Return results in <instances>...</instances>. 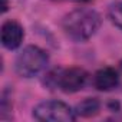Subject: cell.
<instances>
[{"label": "cell", "instance_id": "cell-1", "mask_svg": "<svg viewBox=\"0 0 122 122\" xmlns=\"http://www.w3.org/2000/svg\"><path fill=\"white\" fill-rule=\"evenodd\" d=\"M101 15L93 9H76L68 13L62 20V27L65 33L76 40L83 42L91 39L101 27Z\"/></svg>", "mask_w": 122, "mask_h": 122}, {"label": "cell", "instance_id": "cell-7", "mask_svg": "<svg viewBox=\"0 0 122 122\" xmlns=\"http://www.w3.org/2000/svg\"><path fill=\"white\" fill-rule=\"evenodd\" d=\"M99 109H101V102L96 98H86L76 105L75 113H76V116L91 118V116H95L99 112Z\"/></svg>", "mask_w": 122, "mask_h": 122}, {"label": "cell", "instance_id": "cell-2", "mask_svg": "<svg viewBox=\"0 0 122 122\" xmlns=\"http://www.w3.org/2000/svg\"><path fill=\"white\" fill-rule=\"evenodd\" d=\"M49 63L47 53L39 46L29 45L26 46L16 57L15 69L16 73L22 78H33L40 73Z\"/></svg>", "mask_w": 122, "mask_h": 122}, {"label": "cell", "instance_id": "cell-6", "mask_svg": "<svg viewBox=\"0 0 122 122\" xmlns=\"http://www.w3.org/2000/svg\"><path fill=\"white\" fill-rule=\"evenodd\" d=\"M119 85V76L115 69L112 68H102L93 76V86L98 91H112Z\"/></svg>", "mask_w": 122, "mask_h": 122}, {"label": "cell", "instance_id": "cell-3", "mask_svg": "<svg viewBox=\"0 0 122 122\" xmlns=\"http://www.w3.org/2000/svg\"><path fill=\"white\" fill-rule=\"evenodd\" d=\"M88 81V73L81 68L71 69H55L47 75L45 83L50 88H59L66 93L81 91Z\"/></svg>", "mask_w": 122, "mask_h": 122}, {"label": "cell", "instance_id": "cell-4", "mask_svg": "<svg viewBox=\"0 0 122 122\" xmlns=\"http://www.w3.org/2000/svg\"><path fill=\"white\" fill-rule=\"evenodd\" d=\"M33 118L42 122H72L76 119L75 111L60 101H45L33 108Z\"/></svg>", "mask_w": 122, "mask_h": 122}, {"label": "cell", "instance_id": "cell-9", "mask_svg": "<svg viewBox=\"0 0 122 122\" xmlns=\"http://www.w3.org/2000/svg\"><path fill=\"white\" fill-rule=\"evenodd\" d=\"M7 7H9V3H7V0H3V13L7 10Z\"/></svg>", "mask_w": 122, "mask_h": 122}, {"label": "cell", "instance_id": "cell-8", "mask_svg": "<svg viewBox=\"0 0 122 122\" xmlns=\"http://www.w3.org/2000/svg\"><path fill=\"white\" fill-rule=\"evenodd\" d=\"M108 15H109L111 22H112L116 27H119V29L122 30V2L112 3V5L109 6Z\"/></svg>", "mask_w": 122, "mask_h": 122}, {"label": "cell", "instance_id": "cell-5", "mask_svg": "<svg viewBox=\"0 0 122 122\" xmlns=\"http://www.w3.org/2000/svg\"><path fill=\"white\" fill-rule=\"evenodd\" d=\"M23 37H25V32L20 23L15 20H6L2 25V45L6 49L9 50L17 49L22 45Z\"/></svg>", "mask_w": 122, "mask_h": 122}, {"label": "cell", "instance_id": "cell-10", "mask_svg": "<svg viewBox=\"0 0 122 122\" xmlns=\"http://www.w3.org/2000/svg\"><path fill=\"white\" fill-rule=\"evenodd\" d=\"M81 2H91V0H81Z\"/></svg>", "mask_w": 122, "mask_h": 122}]
</instances>
